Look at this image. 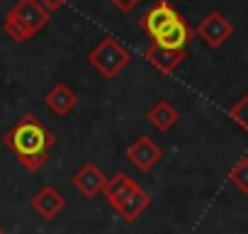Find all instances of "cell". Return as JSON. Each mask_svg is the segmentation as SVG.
Listing matches in <instances>:
<instances>
[{
  "instance_id": "obj_1",
  "label": "cell",
  "mask_w": 248,
  "mask_h": 234,
  "mask_svg": "<svg viewBox=\"0 0 248 234\" xmlns=\"http://www.w3.org/2000/svg\"><path fill=\"white\" fill-rule=\"evenodd\" d=\"M3 144L13 151V156L20 161L22 168H27L30 173H37L39 168L46 166L49 154L56 144V137L37 115L27 112L10 127V132L3 137Z\"/></svg>"
},
{
  "instance_id": "obj_17",
  "label": "cell",
  "mask_w": 248,
  "mask_h": 234,
  "mask_svg": "<svg viewBox=\"0 0 248 234\" xmlns=\"http://www.w3.org/2000/svg\"><path fill=\"white\" fill-rule=\"evenodd\" d=\"M39 3H42V5H44L49 13H56L59 8H63V5L68 3V0H39Z\"/></svg>"
},
{
  "instance_id": "obj_18",
  "label": "cell",
  "mask_w": 248,
  "mask_h": 234,
  "mask_svg": "<svg viewBox=\"0 0 248 234\" xmlns=\"http://www.w3.org/2000/svg\"><path fill=\"white\" fill-rule=\"evenodd\" d=\"M0 234H3V229H0Z\"/></svg>"
},
{
  "instance_id": "obj_13",
  "label": "cell",
  "mask_w": 248,
  "mask_h": 234,
  "mask_svg": "<svg viewBox=\"0 0 248 234\" xmlns=\"http://www.w3.org/2000/svg\"><path fill=\"white\" fill-rule=\"evenodd\" d=\"M149 205H151V195H149L144 188H139L127 202L117 210V215H119L122 222H137V219L149 210Z\"/></svg>"
},
{
  "instance_id": "obj_15",
  "label": "cell",
  "mask_w": 248,
  "mask_h": 234,
  "mask_svg": "<svg viewBox=\"0 0 248 234\" xmlns=\"http://www.w3.org/2000/svg\"><path fill=\"white\" fill-rule=\"evenodd\" d=\"M229 117L248 134V90L243 93V98H238V100L229 107Z\"/></svg>"
},
{
  "instance_id": "obj_5",
  "label": "cell",
  "mask_w": 248,
  "mask_h": 234,
  "mask_svg": "<svg viewBox=\"0 0 248 234\" xmlns=\"http://www.w3.org/2000/svg\"><path fill=\"white\" fill-rule=\"evenodd\" d=\"M195 34H197L209 49H219V47H224V44L233 37V25H231L219 10H212V13L195 27Z\"/></svg>"
},
{
  "instance_id": "obj_7",
  "label": "cell",
  "mask_w": 248,
  "mask_h": 234,
  "mask_svg": "<svg viewBox=\"0 0 248 234\" xmlns=\"http://www.w3.org/2000/svg\"><path fill=\"white\" fill-rule=\"evenodd\" d=\"M71 183H73V188L83 195V198H97L102 190H105V185H107V176L95 166V164H83L76 173H73V178H71Z\"/></svg>"
},
{
  "instance_id": "obj_12",
  "label": "cell",
  "mask_w": 248,
  "mask_h": 234,
  "mask_svg": "<svg viewBox=\"0 0 248 234\" xmlns=\"http://www.w3.org/2000/svg\"><path fill=\"white\" fill-rule=\"evenodd\" d=\"M146 117H149V125H151V127H156L158 132H168V130L178 122L180 115H178V110H175L168 100H158V102L149 110Z\"/></svg>"
},
{
  "instance_id": "obj_16",
  "label": "cell",
  "mask_w": 248,
  "mask_h": 234,
  "mask_svg": "<svg viewBox=\"0 0 248 234\" xmlns=\"http://www.w3.org/2000/svg\"><path fill=\"white\" fill-rule=\"evenodd\" d=\"M109 3H112V8H117L119 13L127 15V13H132V10L141 3V0H109Z\"/></svg>"
},
{
  "instance_id": "obj_11",
  "label": "cell",
  "mask_w": 248,
  "mask_h": 234,
  "mask_svg": "<svg viewBox=\"0 0 248 234\" xmlns=\"http://www.w3.org/2000/svg\"><path fill=\"white\" fill-rule=\"evenodd\" d=\"M44 105H46L56 117H66V115L78 105V95L71 90V85H66V83H56V85L44 95Z\"/></svg>"
},
{
  "instance_id": "obj_9",
  "label": "cell",
  "mask_w": 248,
  "mask_h": 234,
  "mask_svg": "<svg viewBox=\"0 0 248 234\" xmlns=\"http://www.w3.org/2000/svg\"><path fill=\"white\" fill-rule=\"evenodd\" d=\"M63 207H66V198L54 185H44L42 190H37L32 195V210L42 219H54L56 215H61Z\"/></svg>"
},
{
  "instance_id": "obj_4",
  "label": "cell",
  "mask_w": 248,
  "mask_h": 234,
  "mask_svg": "<svg viewBox=\"0 0 248 234\" xmlns=\"http://www.w3.org/2000/svg\"><path fill=\"white\" fill-rule=\"evenodd\" d=\"M185 17L168 3V0H156V3L139 17V27H141V32L151 39V42H156L158 37H163L166 32H170L178 22H183Z\"/></svg>"
},
{
  "instance_id": "obj_3",
  "label": "cell",
  "mask_w": 248,
  "mask_h": 234,
  "mask_svg": "<svg viewBox=\"0 0 248 234\" xmlns=\"http://www.w3.org/2000/svg\"><path fill=\"white\" fill-rule=\"evenodd\" d=\"M132 54L122 42H117L114 37H105L90 54H88V64L107 81L117 78V73H122L129 66Z\"/></svg>"
},
{
  "instance_id": "obj_14",
  "label": "cell",
  "mask_w": 248,
  "mask_h": 234,
  "mask_svg": "<svg viewBox=\"0 0 248 234\" xmlns=\"http://www.w3.org/2000/svg\"><path fill=\"white\" fill-rule=\"evenodd\" d=\"M229 181L233 188H238L243 195H248V156H241L233 168L229 171Z\"/></svg>"
},
{
  "instance_id": "obj_6",
  "label": "cell",
  "mask_w": 248,
  "mask_h": 234,
  "mask_svg": "<svg viewBox=\"0 0 248 234\" xmlns=\"http://www.w3.org/2000/svg\"><path fill=\"white\" fill-rule=\"evenodd\" d=\"M163 159V149L151 139V137H139L129 149H127V161L134 166V168H139V171H151L158 161Z\"/></svg>"
},
{
  "instance_id": "obj_10",
  "label": "cell",
  "mask_w": 248,
  "mask_h": 234,
  "mask_svg": "<svg viewBox=\"0 0 248 234\" xmlns=\"http://www.w3.org/2000/svg\"><path fill=\"white\" fill-rule=\"evenodd\" d=\"M144 56H146V61H149L151 66H156L161 73L170 76V73L187 59V51H185V49H163V47L151 44V47H146Z\"/></svg>"
},
{
  "instance_id": "obj_2",
  "label": "cell",
  "mask_w": 248,
  "mask_h": 234,
  "mask_svg": "<svg viewBox=\"0 0 248 234\" xmlns=\"http://www.w3.org/2000/svg\"><path fill=\"white\" fill-rule=\"evenodd\" d=\"M51 20V13L39 3V0H17L8 10L3 32L13 42H27L34 34H39Z\"/></svg>"
},
{
  "instance_id": "obj_8",
  "label": "cell",
  "mask_w": 248,
  "mask_h": 234,
  "mask_svg": "<svg viewBox=\"0 0 248 234\" xmlns=\"http://www.w3.org/2000/svg\"><path fill=\"white\" fill-rule=\"evenodd\" d=\"M141 185L134 181V178H129L127 173H117V176H112V178H107V185H105V190H102V195L107 198V202H109V207L117 212L124 202H127L137 190H139Z\"/></svg>"
}]
</instances>
